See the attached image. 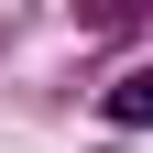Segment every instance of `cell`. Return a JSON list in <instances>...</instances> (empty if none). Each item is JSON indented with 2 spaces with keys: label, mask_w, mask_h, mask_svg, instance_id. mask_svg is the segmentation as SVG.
Here are the masks:
<instances>
[{
  "label": "cell",
  "mask_w": 153,
  "mask_h": 153,
  "mask_svg": "<svg viewBox=\"0 0 153 153\" xmlns=\"http://www.w3.org/2000/svg\"><path fill=\"white\" fill-rule=\"evenodd\" d=\"M109 120L120 131H153V66H131L120 88H109Z\"/></svg>",
  "instance_id": "cell-1"
}]
</instances>
